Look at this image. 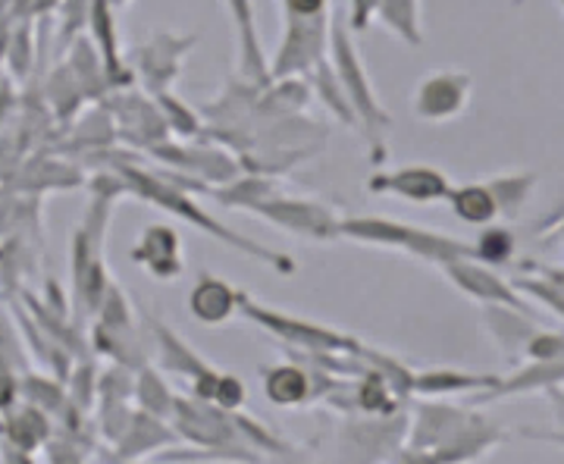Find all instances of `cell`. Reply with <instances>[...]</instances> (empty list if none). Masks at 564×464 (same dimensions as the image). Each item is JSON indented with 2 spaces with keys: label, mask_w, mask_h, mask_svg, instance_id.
Listing matches in <instances>:
<instances>
[{
  "label": "cell",
  "mask_w": 564,
  "mask_h": 464,
  "mask_svg": "<svg viewBox=\"0 0 564 464\" xmlns=\"http://www.w3.org/2000/svg\"><path fill=\"white\" fill-rule=\"evenodd\" d=\"M117 176L126 185V195H132V198H141V202L154 204L158 211L163 214H170V217H176V220L192 223L195 229H202L207 236H214V239H220V242L232 245V248H239L242 255H251L254 261L267 263V267H273V270H280L282 277H292L295 273V258H289L285 251H270V248H263L261 242H254V239H245L242 233H236V229H229L223 220H214L207 211H202V204L195 202L185 188H182L180 182L173 180L170 173H163V170H144V166H135V163H113L110 166Z\"/></svg>",
  "instance_id": "cell-1"
},
{
  "label": "cell",
  "mask_w": 564,
  "mask_h": 464,
  "mask_svg": "<svg viewBox=\"0 0 564 464\" xmlns=\"http://www.w3.org/2000/svg\"><path fill=\"white\" fill-rule=\"evenodd\" d=\"M355 32L348 29L343 13H333L329 20V51H326V61L333 63L336 76L343 82L345 95L355 107V117H358V132H364V139L370 144V161L383 163L386 148L383 136L386 129L392 126V114L386 110L380 95H377V85L367 73V63H364L358 44L351 39Z\"/></svg>",
  "instance_id": "cell-2"
},
{
  "label": "cell",
  "mask_w": 564,
  "mask_h": 464,
  "mask_svg": "<svg viewBox=\"0 0 564 464\" xmlns=\"http://www.w3.org/2000/svg\"><path fill=\"white\" fill-rule=\"evenodd\" d=\"M339 233H343V239H351V242L404 251L411 258H421V261L436 263V267H443L452 258H464V255L474 258V242L452 239V236L436 233V229L408 226V223L392 220V217H348V220L339 223Z\"/></svg>",
  "instance_id": "cell-3"
},
{
  "label": "cell",
  "mask_w": 564,
  "mask_h": 464,
  "mask_svg": "<svg viewBox=\"0 0 564 464\" xmlns=\"http://www.w3.org/2000/svg\"><path fill=\"white\" fill-rule=\"evenodd\" d=\"M113 204H117V198L91 192V204L85 211V220L73 229V248H69L73 289H76V299L88 314H98L104 295L110 289L107 261H104V239H107V229H110Z\"/></svg>",
  "instance_id": "cell-4"
},
{
  "label": "cell",
  "mask_w": 564,
  "mask_h": 464,
  "mask_svg": "<svg viewBox=\"0 0 564 464\" xmlns=\"http://www.w3.org/2000/svg\"><path fill=\"white\" fill-rule=\"evenodd\" d=\"M242 314L248 321L263 326V330H270L282 343L299 345V348L311 352V355H321V352H351V355H364V348H367L355 336L339 333L333 326H323V323L307 321V317H292L285 311H273L267 304L254 302L248 292H242Z\"/></svg>",
  "instance_id": "cell-5"
},
{
  "label": "cell",
  "mask_w": 564,
  "mask_h": 464,
  "mask_svg": "<svg viewBox=\"0 0 564 464\" xmlns=\"http://www.w3.org/2000/svg\"><path fill=\"white\" fill-rule=\"evenodd\" d=\"M285 29L282 41L270 61V79H285V76H311V69L326 61L329 51V20L333 13H317V17H295L282 13Z\"/></svg>",
  "instance_id": "cell-6"
},
{
  "label": "cell",
  "mask_w": 564,
  "mask_h": 464,
  "mask_svg": "<svg viewBox=\"0 0 564 464\" xmlns=\"http://www.w3.org/2000/svg\"><path fill=\"white\" fill-rule=\"evenodd\" d=\"M248 214H258L261 220L280 226L285 233L307 239V242H339V217L326 207V204L314 202V198H289V195H267L258 204L248 207Z\"/></svg>",
  "instance_id": "cell-7"
},
{
  "label": "cell",
  "mask_w": 564,
  "mask_h": 464,
  "mask_svg": "<svg viewBox=\"0 0 564 464\" xmlns=\"http://www.w3.org/2000/svg\"><path fill=\"white\" fill-rule=\"evenodd\" d=\"M408 421L402 408L392 414H367V418H348L339 427V455L355 458V462H383L395 458L402 452L404 436H408Z\"/></svg>",
  "instance_id": "cell-8"
},
{
  "label": "cell",
  "mask_w": 564,
  "mask_h": 464,
  "mask_svg": "<svg viewBox=\"0 0 564 464\" xmlns=\"http://www.w3.org/2000/svg\"><path fill=\"white\" fill-rule=\"evenodd\" d=\"M195 44H198V35H176V32L161 29L132 51V69L151 95H161L180 79L182 63Z\"/></svg>",
  "instance_id": "cell-9"
},
{
  "label": "cell",
  "mask_w": 564,
  "mask_h": 464,
  "mask_svg": "<svg viewBox=\"0 0 564 464\" xmlns=\"http://www.w3.org/2000/svg\"><path fill=\"white\" fill-rule=\"evenodd\" d=\"M474 76L464 69H440L417 82L411 110L423 122H452L462 117L470 104Z\"/></svg>",
  "instance_id": "cell-10"
},
{
  "label": "cell",
  "mask_w": 564,
  "mask_h": 464,
  "mask_svg": "<svg viewBox=\"0 0 564 464\" xmlns=\"http://www.w3.org/2000/svg\"><path fill=\"white\" fill-rule=\"evenodd\" d=\"M367 192L386 195V198H402L408 204H436L448 198L452 182L440 166L408 163V166H399V170L373 173L367 180Z\"/></svg>",
  "instance_id": "cell-11"
},
{
  "label": "cell",
  "mask_w": 564,
  "mask_h": 464,
  "mask_svg": "<svg viewBox=\"0 0 564 464\" xmlns=\"http://www.w3.org/2000/svg\"><path fill=\"white\" fill-rule=\"evenodd\" d=\"M117 95L113 101H107V110L113 114L117 122V136L126 144H135V148H154L170 139V129L163 120L161 107L154 98L139 95V91H110Z\"/></svg>",
  "instance_id": "cell-12"
},
{
  "label": "cell",
  "mask_w": 564,
  "mask_h": 464,
  "mask_svg": "<svg viewBox=\"0 0 564 464\" xmlns=\"http://www.w3.org/2000/svg\"><path fill=\"white\" fill-rule=\"evenodd\" d=\"M443 273L448 277V283L455 285L458 292H464L467 299H474L477 304H508V307L527 311V302L521 299L518 285L511 283V280H505L502 273H496L489 263L477 261L470 255L445 261Z\"/></svg>",
  "instance_id": "cell-13"
},
{
  "label": "cell",
  "mask_w": 564,
  "mask_h": 464,
  "mask_svg": "<svg viewBox=\"0 0 564 464\" xmlns=\"http://www.w3.org/2000/svg\"><path fill=\"white\" fill-rule=\"evenodd\" d=\"M85 25L91 29V41H95V47H98V54H101L104 73H107V82H110V91H122V88L132 82V73H129L126 57H122L117 7H113L110 0H91Z\"/></svg>",
  "instance_id": "cell-14"
},
{
  "label": "cell",
  "mask_w": 564,
  "mask_h": 464,
  "mask_svg": "<svg viewBox=\"0 0 564 464\" xmlns=\"http://www.w3.org/2000/svg\"><path fill=\"white\" fill-rule=\"evenodd\" d=\"M229 13V20L236 25V39H239V76L254 85L270 82V57L261 44V29H258V13H254V0H220Z\"/></svg>",
  "instance_id": "cell-15"
},
{
  "label": "cell",
  "mask_w": 564,
  "mask_h": 464,
  "mask_svg": "<svg viewBox=\"0 0 564 464\" xmlns=\"http://www.w3.org/2000/svg\"><path fill=\"white\" fill-rule=\"evenodd\" d=\"M188 311L204 326L229 323L236 314H242V289H236L214 273H202L188 292Z\"/></svg>",
  "instance_id": "cell-16"
},
{
  "label": "cell",
  "mask_w": 564,
  "mask_h": 464,
  "mask_svg": "<svg viewBox=\"0 0 564 464\" xmlns=\"http://www.w3.org/2000/svg\"><path fill=\"white\" fill-rule=\"evenodd\" d=\"M51 430H54V418L47 411H41L39 404H22V408H10L3 411V421H0V436L7 449H17L22 462H32V452L47 445L51 440Z\"/></svg>",
  "instance_id": "cell-17"
},
{
  "label": "cell",
  "mask_w": 564,
  "mask_h": 464,
  "mask_svg": "<svg viewBox=\"0 0 564 464\" xmlns=\"http://www.w3.org/2000/svg\"><path fill=\"white\" fill-rule=\"evenodd\" d=\"M505 430L492 418H484L474 411V418L443 445L430 455V462H477L486 458L496 445H502Z\"/></svg>",
  "instance_id": "cell-18"
},
{
  "label": "cell",
  "mask_w": 564,
  "mask_h": 464,
  "mask_svg": "<svg viewBox=\"0 0 564 464\" xmlns=\"http://www.w3.org/2000/svg\"><path fill=\"white\" fill-rule=\"evenodd\" d=\"M176 443V430L170 427L166 418L135 411L129 427L122 430V436L113 443V458L117 462H139L144 455H154V449Z\"/></svg>",
  "instance_id": "cell-19"
},
{
  "label": "cell",
  "mask_w": 564,
  "mask_h": 464,
  "mask_svg": "<svg viewBox=\"0 0 564 464\" xmlns=\"http://www.w3.org/2000/svg\"><path fill=\"white\" fill-rule=\"evenodd\" d=\"M132 258L158 280H173L182 273V248H180V233L154 223L141 233L139 245L132 251Z\"/></svg>",
  "instance_id": "cell-20"
},
{
  "label": "cell",
  "mask_w": 564,
  "mask_h": 464,
  "mask_svg": "<svg viewBox=\"0 0 564 464\" xmlns=\"http://www.w3.org/2000/svg\"><path fill=\"white\" fill-rule=\"evenodd\" d=\"M17 192L29 195H44V192H66V188H79L85 185V176L79 166L61 158H32L17 170V180H10Z\"/></svg>",
  "instance_id": "cell-21"
},
{
  "label": "cell",
  "mask_w": 564,
  "mask_h": 464,
  "mask_svg": "<svg viewBox=\"0 0 564 464\" xmlns=\"http://www.w3.org/2000/svg\"><path fill=\"white\" fill-rule=\"evenodd\" d=\"M263 396L276 408H299L314 402V370L304 364H273L261 374Z\"/></svg>",
  "instance_id": "cell-22"
},
{
  "label": "cell",
  "mask_w": 564,
  "mask_h": 464,
  "mask_svg": "<svg viewBox=\"0 0 564 464\" xmlns=\"http://www.w3.org/2000/svg\"><path fill=\"white\" fill-rule=\"evenodd\" d=\"M499 384V377L492 374H470V370H455V367H433V370H414V386L411 392H421L430 399L440 396H467V392H489Z\"/></svg>",
  "instance_id": "cell-23"
},
{
  "label": "cell",
  "mask_w": 564,
  "mask_h": 464,
  "mask_svg": "<svg viewBox=\"0 0 564 464\" xmlns=\"http://www.w3.org/2000/svg\"><path fill=\"white\" fill-rule=\"evenodd\" d=\"M564 386V355L562 358H545V362H530L521 370H514L511 377H499V384L484 399H508V396H527V392H545V389H558Z\"/></svg>",
  "instance_id": "cell-24"
},
{
  "label": "cell",
  "mask_w": 564,
  "mask_h": 464,
  "mask_svg": "<svg viewBox=\"0 0 564 464\" xmlns=\"http://www.w3.org/2000/svg\"><path fill=\"white\" fill-rule=\"evenodd\" d=\"M484 307L486 330L492 333V339L499 343L508 358H524L527 339L536 333V323L530 321V314L521 307H508V304H480Z\"/></svg>",
  "instance_id": "cell-25"
},
{
  "label": "cell",
  "mask_w": 564,
  "mask_h": 464,
  "mask_svg": "<svg viewBox=\"0 0 564 464\" xmlns=\"http://www.w3.org/2000/svg\"><path fill=\"white\" fill-rule=\"evenodd\" d=\"M148 333H151V339H154V345H158L161 362L166 370L188 377L192 384H195V380H202L204 374L210 370V364L204 362L202 355H198L192 345L185 343L180 333H173V330H170L166 323L158 321V317H148Z\"/></svg>",
  "instance_id": "cell-26"
},
{
  "label": "cell",
  "mask_w": 564,
  "mask_h": 464,
  "mask_svg": "<svg viewBox=\"0 0 564 464\" xmlns=\"http://www.w3.org/2000/svg\"><path fill=\"white\" fill-rule=\"evenodd\" d=\"M66 66L73 69V76L79 82L85 101L101 104L104 98L110 95V82H107V73H104L101 54H98V47H95V41L91 39L76 35L73 47H69V61H66Z\"/></svg>",
  "instance_id": "cell-27"
},
{
  "label": "cell",
  "mask_w": 564,
  "mask_h": 464,
  "mask_svg": "<svg viewBox=\"0 0 564 464\" xmlns=\"http://www.w3.org/2000/svg\"><path fill=\"white\" fill-rule=\"evenodd\" d=\"M452 204V214L462 223L470 226H486L499 217V202L489 188V182H464V185H452L448 198Z\"/></svg>",
  "instance_id": "cell-28"
},
{
  "label": "cell",
  "mask_w": 564,
  "mask_h": 464,
  "mask_svg": "<svg viewBox=\"0 0 564 464\" xmlns=\"http://www.w3.org/2000/svg\"><path fill=\"white\" fill-rule=\"evenodd\" d=\"M377 22L408 47L423 44V0H380Z\"/></svg>",
  "instance_id": "cell-29"
},
{
  "label": "cell",
  "mask_w": 564,
  "mask_h": 464,
  "mask_svg": "<svg viewBox=\"0 0 564 464\" xmlns=\"http://www.w3.org/2000/svg\"><path fill=\"white\" fill-rule=\"evenodd\" d=\"M311 91L321 98V104L333 114V120H339L343 126H351V129H358V117H355V107L348 101V95H345L343 82L336 76V69H333V63L321 61L314 69H311Z\"/></svg>",
  "instance_id": "cell-30"
},
{
  "label": "cell",
  "mask_w": 564,
  "mask_h": 464,
  "mask_svg": "<svg viewBox=\"0 0 564 464\" xmlns=\"http://www.w3.org/2000/svg\"><path fill=\"white\" fill-rule=\"evenodd\" d=\"M135 402H139L141 411L148 414H158V418H173V408H176V392L166 386L161 374L148 364L139 367V377H135V389H132Z\"/></svg>",
  "instance_id": "cell-31"
},
{
  "label": "cell",
  "mask_w": 564,
  "mask_h": 464,
  "mask_svg": "<svg viewBox=\"0 0 564 464\" xmlns=\"http://www.w3.org/2000/svg\"><path fill=\"white\" fill-rule=\"evenodd\" d=\"M47 104H51V110H54V117L61 122H73L76 120V114L82 110V104H85V95H82L79 82L73 76V69L61 63L51 76H47Z\"/></svg>",
  "instance_id": "cell-32"
},
{
  "label": "cell",
  "mask_w": 564,
  "mask_h": 464,
  "mask_svg": "<svg viewBox=\"0 0 564 464\" xmlns=\"http://www.w3.org/2000/svg\"><path fill=\"white\" fill-rule=\"evenodd\" d=\"M154 101H158V107H161L170 136H176V139H182V142L202 139V132H204L202 114H198L195 107H188V104L182 101L173 88H166V91H161V95H154Z\"/></svg>",
  "instance_id": "cell-33"
},
{
  "label": "cell",
  "mask_w": 564,
  "mask_h": 464,
  "mask_svg": "<svg viewBox=\"0 0 564 464\" xmlns=\"http://www.w3.org/2000/svg\"><path fill=\"white\" fill-rule=\"evenodd\" d=\"M489 188L499 202V217L514 220L536 188V173H505V176L489 180Z\"/></svg>",
  "instance_id": "cell-34"
},
{
  "label": "cell",
  "mask_w": 564,
  "mask_h": 464,
  "mask_svg": "<svg viewBox=\"0 0 564 464\" xmlns=\"http://www.w3.org/2000/svg\"><path fill=\"white\" fill-rule=\"evenodd\" d=\"M514 248H518V239H514V233L508 226H502V223H486L480 239L474 242V258L489 263V267H502V263L514 258Z\"/></svg>",
  "instance_id": "cell-35"
},
{
  "label": "cell",
  "mask_w": 564,
  "mask_h": 464,
  "mask_svg": "<svg viewBox=\"0 0 564 464\" xmlns=\"http://www.w3.org/2000/svg\"><path fill=\"white\" fill-rule=\"evenodd\" d=\"M20 396L29 404H39L41 411H47L51 418H57L63 408H66V402H69L66 389L57 380H47V377H39V374H25L22 377Z\"/></svg>",
  "instance_id": "cell-36"
},
{
  "label": "cell",
  "mask_w": 564,
  "mask_h": 464,
  "mask_svg": "<svg viewBox=\"0 0 564 464\" xmlns=\"http://www.w3.org/2000/svg\"><path fill=\"white\" fill-rule=\"evenodd\" d=\"M518 285V292H524L530 299H536V302H543L549 311H555L558 317L564 321V289L562 285H555L549 277H521V280H514Z\"/></svg>",
  "instance_id": "cell-37"
},
{
  "label": "cell",
  "mask_w": 564,
  "mask_h": 464,
  "mask_svg": "<svg viewBox=\"0 0 564 464\" xmlns=\"http://www.w3.org/2000/svg\"><path fill=\"white\" fill-rule=\"evenodd\" d=\"M73 396H69V402H76L82 411H88L95 399H98V377H101V370H95V364H73Z\"/></svg>",
  "instance_id": "cell-38"
},
{
  "label": "cell",
  "mask_w": 564,
  "mask_h": 464,
  "mask_svg": "<svg viewBox=\"0 0 564 464\" xmlns=\"http://www.w3.org/2000/svg\"><path fill=\"white\" fill-rule=\"evenodd\" d=\"M564 355V336L562 333H549V330H540L527 339L524 345V358L527 362H545V358H562Z\"/></svg>",
  "instance_id": "cell-39"
},
{
  "label": "cell",
  "mask_w": 564,
  "mask_h": 464,
  "mask_svg": "<svg viewBox=\"0 0 564 464\" xmlns=\"http://www.w3.org/2000/svg\"><path fill=\"white\" fill-rule=\"evenodd\" d=\"M377 7L380 0H348V13H343L351 32H367L377 20Z\"/></svg>",
  "instance_id": "cell-40"
},
{
  "label": "cell",
  "mask_w": 564,
  "mask_h": 464,
  "mask_svg": "<svg viewBox=\"0 0 564 464\" xmlns=\"http://www.w3.org/2000/svg\"><path fill=\"white\" fill-rule=\"evenodd\" d=\"M20 104V95H17V88H13V76H3L0 79V126L13 117V107Z\"/></svg>",
  "instance_id": "cell-41"
},
{
  "label": "cell",
  "mask_w": 564,
  "mask_h": 464,
  "mask_svg": "<svg viewBox=\"0 0 564 464\" xmlns=\"http://www.w3.org/2000/svg\"><path fill=\"white\" fill-rule=\"evenodd\" d=\"M7 39H10V35H7V32H0V63H3V57H7Z\"/></svg>",
  "instance_id": "cell-42"
},
{
  "label": "cell",
  "mask_w": 564,
  "mask_h": 464,
  "mask_svg": "<svg viewBox=\"0 0 564 464\" xmlns=\"http://www.w3.org/2000/svg\"><path fill=\"white\" fill-rule=\"evenodd\" d=\"M110 3H113V7H117V10H120V7H129V3H132V0H110Z\"/></svg>",
  "instance_id": "cell-43"
},
{
  "label": "cell",
  "mask_w": 564,
  "mask_h": 464,
  "mask_svg": "<svg viewBox=\"0 0 564 464\" xmlns=\"http://www.w3.org/2000/svg\"><path fill=\"white\" fill-rule=\"evenodd\" d=\"M562 3H564V0H562Z\"/></svg>",
  "instance_id": "cell-44"
}]
</instances>
